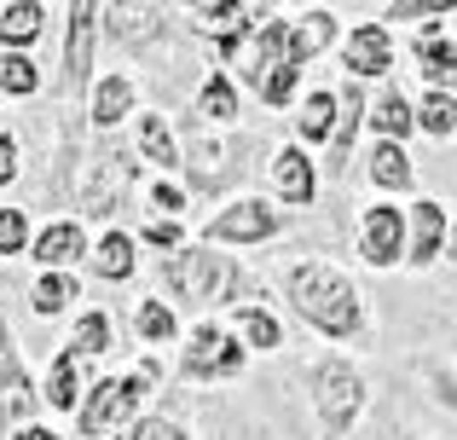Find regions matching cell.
I'll return each mask as SVG.
<instances>
[{
  "label": "cell",
  "instance_id": "cell-19",
  "mask_svg": "<svg viewBox=\"0 0 457 440\" xmlns=\"http://www.w3.org/2000/svg\"><path fill=\"white\" fill-rule=\"evenodd\" d=\"M87 249L93 244H87V232H81V220H53L29 237V255L41 261V272H64L70 261H81Z\"/></svg>",
  "mask_w": 457,
  "mask_h": 440
},
{
  "label": "cell",
  "instance_id": "cell-31",
  "mask_svg": "<svg viewBox=\"0 0 457 440\" xmlns=\"http://www.w3.org/2000/svg\"><path fill=\"white\" fill-rule=\"evenodd\" d=\"M411 111H417V134H428V139H452L457 134V99L452 93H428L423 87V99H411Z\"/></svg>",
  "mask_w": 457,
  "mask_h": 440
},
{
  "label": "cell",
  "instance_id": "cell-16",
  "mask_svg": "<svg viewBox=\"0 0 457 440\" xmlns=\"http://www.w3.org/2000/svg\"><path fill=\"white\" fill-rule=\"evenodd\" d=\"M365 180L377 186V192H388V197H417V162H411V151L377 139V145L365 151Z\"/></svg>",
  "mask_w": 457,
  "mask_h": 440
},
{
  "label": "cell",
  "instance_id": "cell-33",
  "mask_svg": "<svg viewBox=\"0 0 457 440\" xmlns=\"http://www.w3.org/2000/svg\"><path fill=\"white\" fill-rule=\"evenodd\" d=\"M134 330H139V342H179V313L162 295H145L134 307Z\"/></svg>",
  "mask_w": 457,
  "mask_h": 440
},
{
  "label": "cell",
  "instance_id": "cell-6",
  "mask_svg": "<svg viewBox=\"0 0 457 440\" xmlns=\"http://www.w3.org/2000/svg\"><path fill=\"white\" fill-rule=\"evenodd\" d=\"M353 249L377 272L405 267V209L400 203H365L353 220Z\"/></svg>",
  "mask_w": 457,
  "mask_h": 440
},
{
  "label": "cell",
  "instance_id": "cell-1",
  "mask_svg": "<svg viewBox=\"0 0 457 440\" xmlns=\"http://www.w3.org/2000/svg\"><path fill=\"white\" fill-rule=\"evenodd\" d=\"M284 302H290L295 319L312 325L324 342H365L370 336L365 290L324 255H302V261L284 267Z\"/></svg>",
  "mask_w": 457,
  "mask_h": 440
},
{
  "label": "cell",
  "instance_id": "cell-17",
  "mask_svg": "<svg viewBox=\"0 0 457 440\" xmlns=\"http://www.w3.org/2000/svg\"><path fill=\"white\" fill-rule=\"evenodd\" d=\"M365 111H370V99H365V87L359 81H342L336 87V134H330V174H342L347 169V157H353V134L365 128Z\"/></svg>",
  "mask_w": 457,
  "mask_h": 440
},
{
  "label": "cell",
  "instance_id": "cell-26",
  "mask_svg": "<svg viewBox=\"0 0 457 440\" xmlns=\"http://www.w3.org/2000/svg\"><path fill=\"white\" fill-rule=\"evenodd\" d=\"M46 35V6L41 0H6L0 6V41L12 46V53H23L29 41H41Z\"/></svg>",
  "mask_w": 457,
  "mask_h": 440
},
{
  "label": "cell",
  "instance_id": "cell-32",
  "mask_svg": "<svg viewBox=\"0 0 457 440\" xmlns=\"http://www.w3.org/2000/svg\"><path fill=\"white\" fill-rule=\"evenodd\" d=\"M76 278L70 272H41L35 278V290H29V313L35 319H53V313H70V302H76Z\"/></svg>",
  "mask_w": 457,
  "mask_h": 440
},
{
  "label": "cell",
  "instance_id": "cell-23",
  "mask_svg": "<svg viewBox=\"0 0 457 440\" xmlns=\"http://www.w3.org/2000/svg\"><path fill=\"white\" fill-rule=\"evenodd\" d=\"M336 134V87H307L295 99V145H330Z\"/></svg>",
  "mask_w": 457,
  "mask_h": 440
},
{
  "label": "cell",
  "instance_id": "cell-38",
  "mask_svg": "<svg viewBox=\"0 0 457 440\" xmlns=\"http://www.w3.org/2000/svg\"><path fill=\"white\" fill-rule=\"evenodd\" d=\"M145 203H156V209H162V215H179V209H186L191 197L179 192L174 180H151V186H145Z\"/></svg>",
  "mask_w": 457,
  "mask_h": 440
},
{
  "label": "cell",
  "instance_id": "cell-3",
  "mask_svg": "<svg viewBox=\"0 0 457 440\" xmlns=\"http://www.w3.org/2000/svg\"><path fill=\"white\" fill-rule=\"evenodd\" d=\"M156 388H162V365H156L151 353H139L128 377H99V383H87V394H81V406H76V435L99 440L111 429L139 423L145 418V400L156 394Z\"/></svg>",
  "mask_w": 457,
  "mask_h": 440
},
{
  "label": "cell",
  "instance_id": "cell-5",
  "mask_svg": "<svg viewBox=\"0 0 457 440\" xmlns=\"http://www.w3.org/2000/svg\"><path fill=\"white\" fill-rule=\"evenodd\" d=\"M244 365H249V348L226 325H214V319L191 325V342L179 353V377L186 383H232V377H244Z\"/></svg>",
  "mask_w": 457,
  "mask_h": 440
},
{
  "label": "cell",
  "instance_id": "cell-29",
  "mask_svg": "<svg viewBox=\"0 0 457 440\" xmlns=\"http://www.w3.org/2000/svg\"><path fill=\"white\" fill-rule=\"evenodd\" d=\"M64 353L70 360H104L111 353V313H99V307H87V313L76 319V330H70V342H64Z\"/></svg>",
  "mask_w": 457,
  "mask_h": 440
},
{
  "label": "cell",
  "instance_id": "cell-41",
  "mask_svg": "<svg viewBox=\"0 0 457 440\" xmlns=\"http://www.w3.org/2000/svg\"><path fill=\"white\" fill-rule=\"evenodd\" d=\"M6 440H64V435H53V429H41V423H29V429H18V435H6Z\"/></svg>",
  "mask_w": 457,
  "mask_h": 440
},
{
  "label": "cell",
  "instance_id": "cell-35",
  "mask_svg": "<svg viewBox=\"0 0 457 440\" xmlns=\"http://www.w3.org/2000/svg\"><path fill=\"white\" fill-rule=\"evenodd\" d=\"M457 12V0H394V6H382V23H440V18H452Z\"/></svg>",
  "mask_w": 457,
  "mask_h": 440
},
{
  "label": "cell",
  "instance_id": "cell-2",
  "mask_svg": "<svg viewBox=\"0 0 457 440\" xmlns=\"http://www.w3.org/2000/svg\"><path fill=\"white\" fill-rule=\"evenodd\" d=\"M162 290L179 295L186 307H237V295H249V272L237 267L232 255L203 244H179L174 255L162 261Z\"/></svg>",
  "mask_w": 457,
  "mask_h": 440
},
{
  "label": "cell",
  "instance_id": "cell-8",
  "mask_svg": "<svg viewBox=\"0 0 457 440\" xmlns=\"http://www.w3.org/2000/svg\"><path fill=\"white\" fill-rule=\"evenodd\" d=\"M35 411H41V388L23 371V353H18V342H12V330L0 325V435L29 429Z\"/></svg>",
  "mask_w": 457,
  "mask_h": 440
},
{
  "label": "cell",
  "instance_id": "cell-22",
  "mask_svg": "<svg viewBox=\"0 0 457 440\" xmlns=\"http://www.w3.org/2000/svg\"><path fill=\"white\" fill-rule=\"evenodd\" d=\"M232 330L237 342H244L249 353H278L284 348V325H278V313L272 307H261V302H237L232 307Z\"/></svg>",
  "mask_w": 457,
  "mask_h": 440
},
{
  "label": "cell",
  "instance_id": "cell-37",
  "mask_svg": "<svg viewBox=\"0 0 457 440\" xmlns=\"http://www.w3.org/2000/svg\"><path fill=\"white\" fill-rule=\"evenodd\" d=\"M116 440H191V435L179 429L174 418H139V423H128Z\"/></svg>",
  "mask_w": 457,
  "mask_h": 440
},
{
  "label": "cell",
  "instance_id": "cell-13",
  "mask_svg": "<svg viewBox=\"0 0 457 440\" xmlns=\"http://www.w3.org/2000/svg\"><path fill=\"white\" fill-rule=\"evenodd\" d=\"M411 58H417V76H423L428 93H452V99H457V41L446 35V18L417 29Z\"/></svg>",
  "mask_w": 457,
  "mask_h": 440
},
{
  "label": "cell",
  "instance_id": "cell-18",
  "mask_svg": "<svg viewBox=\"0 0 457 440\" xmlns=\"http://www.w3.org/2000/svg\"><path fill=\"white\" fill-rule=\"evenodd\" d=\"M99 29L116 46L139 53V46H151L162 35V6H99Z\"/></svg>",
  "mask_w": 457,
  "mask_h": 440
},
{
  "label": "cell",
  "instance_id": "cell-20",
  "mask_svg": "<svg viewBox=\"0 0 457 440\" xmlns=\"http://www.w3.org/2000/svg\"><path fill=\"white\" fill-rule=\"evenodd\" d=\"M336 41H342V23H336L330 6H307V12H295V18H290V53H295V64H302V70L319 53H330Z\"/></svg>",
  "mask_w": 457,
  "mask_h": 440
},
{
  "label": "cell",
  "instance_id": "cell-4",
  "mask_svg": "<svg viewBox=\"0 0 457 440\" xmlns=\"http://www.w3.org/2000/svg\"><path fill=\"white\" fill-rule=\"evenodd\" d=\"M307 400H312V411H319L324 440H342V435H353L359 418H365L370 383L347 353H319V360L307 365Z\"/></svg>",
  "mask_w": 457,
  "mask_h": 440
},
{
  "label": "cell",
  "instance_id": "cell-42",
  "mask_svg": "<svg viewBox=\"0 0 457 440\" xmlns=\"http://www.w3.org/2000/svg\"><path fill=\"white\" fill-rule=\"evenodd\" d=\"M446 261L457 267V215H452V237H446Z\"/></svg>",
  "mask_w": 457,
  "mask_h": 440
},
{
  "label": "cell",
  "instance_id": "cell-40",
  "mask_svg": "<svg viewBox=\"0 0 457 440\" xmlns=\"http://www.w3.org/2000/svg\"><path fill=\"white\" fill-rule=\"evenodd\" d=\"M12 180H18V139L0 134V186H12Z\"/></svg>",
  "mask_w": 457,
  "mask_h": 440
},
{
  "label": "cell",
  "instance_id": "cell-9",
  "mask_svg": "<svg viewBox=\"0 0 457 440\" xmlns=\"http://www.w3.org/2000/svg\"><path fill=\"white\" fill-rule=\"evenodd\" d=\"M134 192V157L128 151H99V157L81 169V209L87 215H116Z\"/></svg>",
  "mask_w": 457,
  "mask_h": 440
},
{
  "label": "cell",
  "instance_id": "cell-28",
  "mask_svg": "<svg viewBox=\"0 0 457 440\" xmlns=\"http://www.w3.org/2000/svg\"><path fill=\"white\" fill-rule=\"evenodd\" d=\"M81 394H87V383H81V360H70V353H58L53 365H46V383H41V406L53 411H76Z\"/></svg>",
  "mask_w": 457,
  "mask_h": 440
},
{
  "label": "cell",
  "instance_id": "cell-11",
  "mask_svg": "<svg viewBox=\"0 0 457 440\" xmlns=\"http://www.w3.org/2000/svg\"><path fill=\"white\" fill-rule=\"evenodd\" d=\"M261 18H267V12L237 6V0H203V6H191V29L214 41L220 64H232V58H237V46H244L249 35H255V23H261Z\"/></svg>",
  "mask_w": 457,
  "mask_h": 440
},
{
  "label": "cell",
  "instance_id": "cell-21",
  "mask_svg": "<svg viewBox=\"0 0 457 440\" xmlns=\"http://www.w3.org/2000/svg\"><path fill=\"white\" fill-rule=\"evenodd\" d=\"M365 128L377 139H388V145H405V139L417 134V111H411V99H405L400 87H382L377 99H370V111H365Z\"/></svg>",
  "mask_w": 457,
  "mask_h": 440
},
{
  "label": "cell",
  "instance_id": "cell-12",
  "mask_svg": "<svg viewBox=\"0 0 457 440\" xmlns=\"http://www.w3.org/2000/svg\"><path fill=\"white\" fill-rule=\"evenodd\" d=\"M342 64H347V81H382L394 70V29L382 18L353 23L342 35Z\"/></svg>",
  "mask_w": 457,
  "mask_h": 440
},
{
  "label": "cell",
  "instance_id": "cell-7",
  "mask_svg": "<svg viewBox=\"0 0 457 440\" xmlns=\"http://www.w3.org/2000/svg\"><path fill=\"white\" fill-rule=\"evenodd\" d=\"M278 232H284V209L267 203V197H237V203H226L220 215L203 226L209 244H232V249L267 244V237H278Z\"/></svg>",
  "mask_w": 457,
  "mask_h": 440
},
{
  "label": "cell",
  "instance_id": "cell-15",
  "mask_svg": "<svg viewBox=\"0 0 457 440\" xmlns=\"http://www.w3.org/2000/svg\"><path fill=\"white\" fill-rule=\"evenodd\" d=\"M267 174H272V192H278V203H290V209H307L312 197H319V162H312L307 151L295 145V139L272 151V169H267Z\"/></svg>",
  "mask_w": 457,
  "mask_h": 440
},
{
  "label": "cell",
  "instance_id": "cell-24",
  "mask_svg": "<svg viewBox=\"0 0 457 440\" xmlns=\"http://www.w3.org/2000/svg\"><path fill=\"white\" fill-rule=\"evenodd\" d=\"M191 111H197V122H209V128H232L237 122V81H232V70H209L203 87H197V99H191Z\"/></svg>",
  "mask_w": 457,
  "mask_h": 440
},
{
  "label": "cell",
  "instance_id": "cell-34",
  "mask_svg": "<svg viewBox=\"0 0 457 440\" xmlns=\"http://www.w3.org/2000/svg\"><path fill=\"white\" fill-rule=\"evenodd\" d=\"M0 93H6V99H35V93H41V70H35L29 53L0 58Z\"/></svg>",
  "mask_w": 457,
  "mask_h": 440
},
{
  "label": "cell",
  "instance_id": "cell-10",
  "mask_svg": "<svg viewBox=\"0 0 457 440\" xmlns=\"http://www.w3.org/2000/svg\"><path fill=\"white\" fill-rule=\"evenodd\" d=\"M446 237H452L446 203H435V197L405 203V267L411 272H428L435 261H446Z\"/></svg>",
  "mask_w": 457,
  "mask_h": 440
},
{
  "label": "cell",
  "instance_id": "cell-39",
  "mask_svg": "<svg viewBox=\"0 0 457 440\" xmlns=\"http://www.w3.org/2000/svg\"><path fill=\"white\" fill-rule=\"evenodd\" d=\"M145 244H156V249H168V255H174L186 237H179V226H174V220H162V226H145Z\"/></svg>",
  "mask_w": 457,
  "mask_h": 440
},
{
  "label": "cell",
  "instance_id": "cell-27",
  "mask_svg": "<svg viewBox=\"0 0 457 440\" xmlns=\"http://www.w3.org/2000/svg\"><path fill=\"white\" fill-rule=\"evenodd\" d=\"M134 111V76H99V87H93V99H87V116H93V128H116L122 116Z\"/></svg>",
  "mask_w": 457,
  "mask_h": 440
},
{
  "label": "cell",
  "instance_id": "cell-14",
  "mask_svg": "<svg viewBox=\"0 0 457 440\" xmlns=\"http://www.w3.org/2000/svg\"><path fill=\"white\" fill-rule=\"evenodd\" d=\"M93 46H99V6L76 0L64 23V87L70 93H81L93 81Z\"/></svg>",
  "mask_w": 457,
  "mask_h": 440
},
{
  "label": "cell",
  "instance_id": "cell-25",
  "mask_svg": "<svg viewBox=\"0 0 457 440\" xmlns=\"http://www.w3.org/2000/svg\"><path fill=\"white\" fill-rule=\"evenodd\" d=\"M93 255V272H99L104 284H128L134 278V267H139V244H134V232H99V244L87 249Z\"/></svg>",
  "mask_w": 457,
  "mask_h": 440
},
{
  "label": "cell",
  "instance_id": "cell-36",
  "mask_svg": "<svg viewBox=\"0 0 457 440\" xmlns=\"http://www.w3.org/2000/svg\"><path fill=\"white\" fill-rule=\"evenodd\" d=\"M0 255H29V220H23V209H0Z\"/></svg>",
  "mask_w": 457,
  "mask_h": 440
},
{
  "label": "cell",
  "instance_id": "cell-30",
  "mask_svg": "<svg viewBox=\"0 0 457 440\" xmlns=\"http://www.w3.org/2000/svg\"><path fill=\"white\" fill-rule=\"evenodd\" d=\"M134 145H139V157H145V162H156L162 174H174L179 162H186V157H179V145H174V134L162 128V116H151V111L139 116V134H134Z\"/></svg>",
  "mask_w": 457,
  "mask_h": 440
}]
</instances>
